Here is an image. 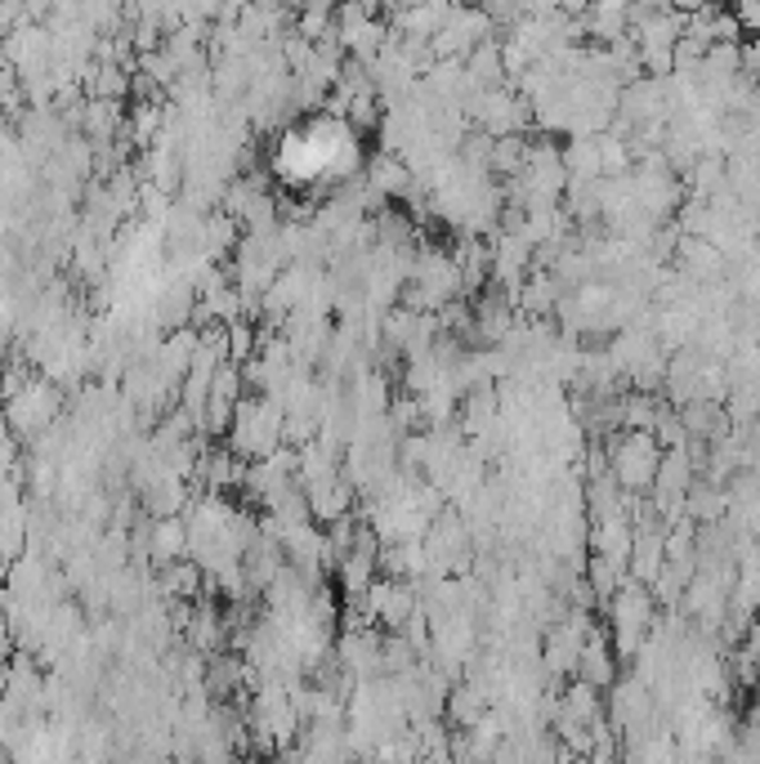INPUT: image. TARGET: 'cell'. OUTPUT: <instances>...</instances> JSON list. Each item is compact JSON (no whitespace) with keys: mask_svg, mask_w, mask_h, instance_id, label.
Returning a JSON list of instances; mask_svg holds the SVG:
<instances>
[{"mask_svg":"<svg viewBox=\"0 0 760 764\" xmlns=\"http://www.w3.org/2000/svg\"><path fill=\"white\" fill-rule=\"evenodd\" d=\"M353 161H358V135L335 117L300 121L295 130L282 135L277 157H273L286 184H331V179H344Z\"/></svg>","mask_w":760,"mask_h":764,"instance_id":"1","label":"cell"}]
</instances>
